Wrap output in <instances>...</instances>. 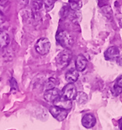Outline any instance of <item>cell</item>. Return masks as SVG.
<instances>
[{"label": "cell", "instance_id": "cell-1", "mask_svg": "<svg viewBox=\"0 0 122 130\" xmlns=\"http://www.w3.org/2000/svg\"><path fill=\"white\" fill-rule=\"evenodd\" d=\"M56 41L61 46L65 49H69L74 43L73 38L66 30L59 31L56 35Z\"/></svg>", "mask_w": 122, "mask_h": 130}, {"label": "cell", "instance_id": "cell-2", "mask_svg": "<svg viewBox=\"0 0 122 130\" xmlns=\"http://www.w3.org/2000/svg\"><path fill=\"white\" fill-rule=\"evenodd\" d=\"M72 58V53L69 49H65L59 52L56 58V66L59 69H62L68 66Z\"/></svg>", "mask_w": 122, "mask_h": 130}, {"label": "cell", "instance_id": "cell-3", "mask_svg": "<svg viewBox=\"0 0 122 130\" xmlns=\"http://www.w3.org/2000/svg\"><path fill=\"white\" fill-rule=\"evenodd\" d=\"M51 49V42L46 38H42L37 41L35 44V50L40 55H44L49 52Z\"/></svg>", "mask_w": 122, "mask_h": 130}, {"label": "cell", "instance_id": "cell-4", "mask_svg": "<svg viewBox=\"0 0 122 130\" xmlns=\"http://www.w3.org/2000/svg\"><path fill=\"white\" fill-rule=\"evenodd\" d=\"M49 111L55 119H57L58 121H60V122L65 120L66 119V117L68 116V114L67 110L58 108L55 105L50 108Z\"/></svg>", "mask_w": 122, "mask_h": 130}, {"label": "cell", "instance_id": "cell-5", "mask_svg": "<svg viewBox=\"0 0 122 130\" xmlns=\"http://www.w3.org/2000/svg\"><path fill=\"white\" fill-rule=\"evenodd\" d=\"M77 95V90L74 84L69 83L62 90V96L66 98L68 100H75Z\"/></svg>", "mask_w": 122, "mask_h": 130}, {"label": "cell", "instance_id": "cell-6", "mask_svg": "<svg viewBox=\"0 0 122 130\" xmlns=\"http://www.w3.org/2000/svg\"><path fill=\"white\" fill-rule=\"evenodd\" d=\"M55 106H57L58 108H61L65 110H70L72 107V103L71 100L67 99L64 96H60L53 102Z\"/></svg>", "mask_w": 122, "mask_h": 130}, {"label": "cell", "instance_id": "cell-7", "mask_svg": "<svg viewBox=\"0 0 122 130\" xmlns=\"http://www.w3.org/2000/svg\"><path fill=\"white\" fill-rule=\"evenodd\" d=\"M120 55V50L117 47L111 46L108 48L104 52V57L107 60H113Z\"/></svg>", "mask_w": 122, "mask_h": 130}, {"label": "cell", "instance_id": "cell-8", "mask_svg": "<svg viewBox=\"0 0 122 130\" xmlns=\"http://www.w3.org/2000/svg\"><path fill=\"white\" fill-rule=\"evenodd\" d=\"M60 97V91L57 88L47 90L45 91L44 98L47 102H54L57 98Z\"/></svg>", "mask_w": 122, "mask_h": 130}, {"label": "cell", "instance_id": "cell-9", "mask_svg": "<svg viewBox=\"0 0 122 130\" xmlns=\"http://www.w3.org/2000/svg\"><path fill=\"white\" fill-rule=\"evenodd\" d=\"M96 124V119L92 114L84 115L82 119V125L86 128H93Z\"/></svg>", "mask_w": 122, "mask_h": 130}, {"label": "cell", "instance_id": "cell-10", "mask_svg": "<svg viewBox=\"0 0 122 130\" xmlns=\"http://www.w3.org/2000/svg\"><path fill=\"white\" fill-rule=\"evenodd\" d=\"M87 59L83 55H79L76 59V69L79 72H82L87 66Z\"/></svg>", "mask_w": 122, "mask_h": 130}, {"label": "cell", "instance_id": "cell-11", "mask_svg": "<svg viewBox=\"0 0 122 130\" xmlns=\"http://www.w3.org/2000/svg\"><path fill=\"white\" fill-rule=\"evenodd\" d=\"M79 76V71H77L76 69H70L65 73V79L71 84H74L76 81H77Z\"/></svg>", "mask_w": 122, "mask_h": 130}, {"label": "cell", "instance_id": "cell-12", "mask_svg": "<svg viewBox=\"0 0 122 130\" xmlns=\"http://www.w3.org/2000/svg\"><path fill=\"white\" fill-rule=\"evenodd\" d=\"M9 44V34L5 30H0V49L5 48Z\"/></svg>", "mask_w": 122, "mask_h": 130}, {"label": "cell", "instance_id": "cell-13", "mask_svg": "<svg viewBox=\"0 0 122 130\" xmlns=\"http://www.w3.org/2000/svg\"><path fill=\"white\" fill-rule=\"evenodd\" d=\"M69 7L73 11H78L82 8V0H68Z\"/></svg>", "mask_w": 122, "mask_h": 130}, {"label": "cell", "instance_id": "cell-14", "mask_svg": "<svg viewBox=\"0 0 122 130\" xmlns=\"http://www.w3.org/2000/svg\"><path fill=\"white\" fill-rule=\"evenodd\" d=\"M76 101L78 102V104H83L85 103H86L87 101H88V96L86 93L84 92H77V95H76Z\"/></svg>", "mask_w": 122, "mask_h": 130}, {"label": "cell", "instance_id": "cell-15", "mask_svg": "<svg viewBox=\"0 0 122 130\" xmlns=\"http://www.w3.org/2000/svg\"><path fill=\"white\" fill-rule=\"evenodd\" d=\"M57 84H58V82H57V80L55 79L50 78V79H48L47 80V82L45 83V84H44V89L46 90H51V89H54V88H55Z\"/></svg>", "mask_w": 122, "mask_h": 130}, {"label": "cell", "instance_id": "cell-16", "mask_svg": "<svg viewBox=\"0 0 122 130\" xmlns=\"http://www.w3.org/2000/svg\"><path fill=\"white\" fill-rule=\"evenodd\" d=\"M44 6V0H32V8L34 11H39Z\"/></svg>", "mask_w": 122, "mask_h": 130}, {"label": "cell", "instance_id": "cell-17", "mask_svg": "<svg viewBox=\"0 0 122 130\" xmlns=\"http://www.w3.org/2000/svg\"><path fill=\"white\" fill-rule=\"evenodd\" d=\"M114 89L117 93H120L122 91V75L117 79Z\"/></svg>", "mask_w": 122, "mask_h": 130}, {"label": "cell", "instance_id": "cell-18", "mask_svg": "<svg viewBox=\"0 0 122 130\" xmlns=\"http://www.w3.org/2000/svg\"><path fill=\"white\" fill-rule=\"evenodd\" d=\"M55 1H56V0H44V6L47 9V11L51 10L53 8Z\"/></svg>", "mask_w": 122, "mask_h": 130}, {"label": "cell", "instance_id": "cell-19", "mask_svg": "<svg viewBox=\"0 0 122 130\" xmlns=\"http://www.w3.org/2000/svg\"><path fill=\"white\" fill-rule=\"evenodd\" d=\"M9 6L8 0H0V13H3Z\"/></svg>", "mask_w": 122, "mask_h": 130}, {"label": "cell", "instance_id": "cell-20", "mask_svg": "<svg viewBox=\"0 0 122 130\" xmlns=\"http://www.w3.org/2000/svg\"><path fill=\"white\" fill-rule=\"evenodd\" d=\"M10 85H11V89L12 90H18V84H17V82L16 81V79L14 78H12L10 80Z\"/></svg>", "mask_w": 122, "mask_h": 130}, {"label": "cell", "instance_id": "cell-21", "mask_svg": "<svg viewBox=\"0 0 122 130\" xmlns=\"http://www.w3.org/2000/svg\"><path fill=\"white\" fill-rule=\"evenodd\" d=\"M17 3L19 6H20L21 7H24L28 4L29 0H17Z\"/></svg>", "mask_w": 122, "mask_h": 130}, {"label": "cell", "instance_id": "cell-22", "mask_svg": "<svg viewBox=\"0 0 122 130\" xmlns=\"http://www.w3.org/2000/svg\"><path fill=\"white\" fill-rule=\"evenodd\" d=\"M6 21V17L3 14V13H0V25Z\"/></svg>", "mask_w": 122, "mask_h": 130}, {"label": "cell", "instance_id": "cell-23", "mask_svg": "<svg viewBox=\"0 0 122 130\" xmlns=\"http://www.w3.org/2000/svg\"><path fill=\"white\" fill-rule=\"evenodd\" d=\"M117 64L119 65V66H122V55H119L117 58Z\"/></svg>", "mask_w": 122, "mask_h": 130}, {"label": "cell", "instance_id": "cell-24", "mask_svg": "<svg viewBox=\"0 0 122 130\" xmlns=\"http://www.w3.org/2000/svg\"><path fill=\"white\" fill-rule=\"evenodd\" d=\"M119 127H120V130H122V122L120 123V125H119Z\"/></svg>", "mask_w": 122, "mask_h": 130}]
</instances>
